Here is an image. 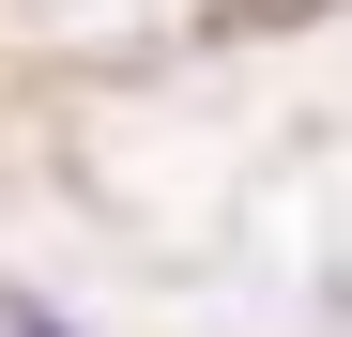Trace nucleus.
I'll list each match as a JSON object with an SVG mask.
<instances>
[{
  "label": "nucleus",
  "instance_id": "1",
  "mask_svg": "<svg viewBox=\"0 0 352 337\" xmlns=\"http://www.w3.org/2000/svg\"><path fill=\"white\" fill-rule=\"evenodd\" d=\"M0 337H77V322L46 307V292H16V276H0Z\"/></svg>",
  "mask_w": 352,
  "mask_h": 337
}]
</instances>
